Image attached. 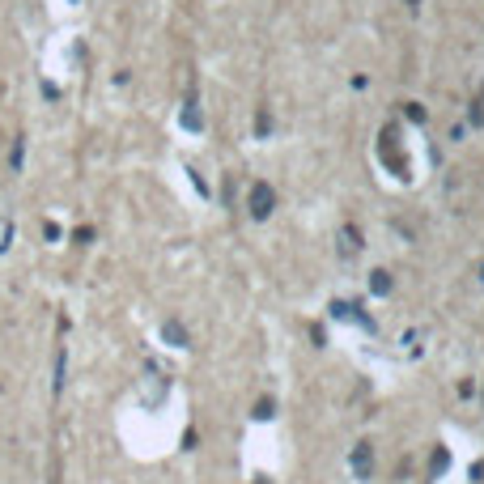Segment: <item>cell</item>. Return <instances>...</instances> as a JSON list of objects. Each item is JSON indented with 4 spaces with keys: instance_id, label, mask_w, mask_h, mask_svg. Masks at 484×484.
<instances>
[{
    "instance_id": "1",
    "label": "cell",
    "mask_w": 484,
    "mask_h": 484,
    "mask_svg": "<svg viewBox=\"0 0 484 484\" xmlns=\"http://www.w3.org/2000/svg\"><path fill=\"white\" fill-rule=\"evenodd\" d=\"M251 213L255 217H268L272 213V187L268 183H255L251 187Z\"/></svg>"
},
{
    "instance_id": "2",
    "label": "cell",
    "mask_w": 484,
    "mask_h": 484,
    "mask_svg": "<svg viewBox=\"0 0 484 484\" xmlns=\"http://www.w3.org/2000/svg\"><path fill=\"white\" fill-rule=\"evenodd\" d=\"M353 467H357V476H361V480L370 476V446H366V442L357 446V454H353Z\"/></svg>"
}]
</instances>
